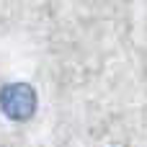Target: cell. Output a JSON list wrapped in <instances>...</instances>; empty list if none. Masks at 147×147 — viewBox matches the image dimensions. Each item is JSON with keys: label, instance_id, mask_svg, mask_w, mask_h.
Returning a JSON list of instances; mask_svg holds the SVG:
<instances>
[{"label": "cell", "instance_id": "1", "mask_svg": "<svg viewBox=\"0 0 147 147\" xmlns=\"http://www.w3.org/2000/svg\"><path fill=\"white\" fill-rule=\"evenodd\" d=\"M0 109L8 119L26 121L36 111V90L28 83H8L0 90Z\"/></svg>", "mask_w": 147, "mask_h": 147}]
</instances>
